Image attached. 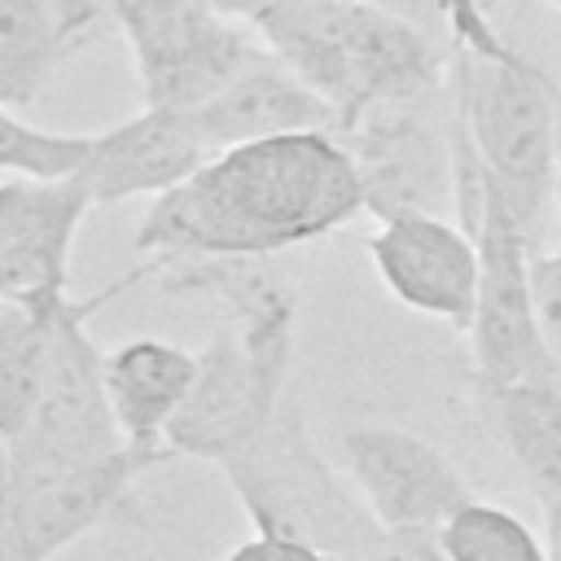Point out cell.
<instances>
[{
  "mask_svg": "<svg viewBox=\"0 0 561 561\" xmlns=\"http://www.w3.org/2000/svg\"><path fill=\"white\" fill-rule=\"evenodd\" d=\"M364 210L355 158L337 131H280L210 153L158 193L136 228L145 259L280 254L346 228Z\"/></svg>",
  "mask_w": 561,
  "mask_h": 561,
  "instance_id": "1",
  "label": "cell"
},
{
  "mask_svg": "<svg viewBox=\"0 0 561 561\" xmlns=\"http://www.w3.org/2000/svg\"><path fill=\"white\" fill-rule=\"evenodd\" d=\"M254 35L333 110L337 131L373 105L438 92L451 48L373 0H285Z\"/></svg>",
  "mask_w": 561,
  "mask_h": 561,
  "instance_id": "2",
  "label": "cell"
},
{
  "mask_svg": "<svg viewBox=\"0 0 561 561\" xmlns=\"http://www.w3.org/2000/svg\"><path fill=\"white\" fill-rule=\"evenodd\" d=\"M447 88L482 171L535 241L543 210L552 206L561 83L508 39L495 53L451 48Z\"/></svg>",
  "mask_w": 561,
  "mask_h": 561,
  "instance_id": "3",
  "label": "cell"
},
{
  "mask_svg": "<svg viewBox=\"0 0 561 561\" xmlns=\"http://www.w3.org/2000/svg\"><path fill=\"white\" fill-rule=\"evenodd\" d=\"M232 495L241 500L254 530L307 539L329 557H359V561H390L394 543L324 451L316 447L298 399L285 394L267 430L219 460Z\"/></svg>",
  "mask_w": 561,
  "mask_h": 561,
  "instance_id": "4",
  "label": "cell"
},
{
  "mask_svg": "<svg viewBox=\"0 0 561 561\" xmlns=\"http://www.w3.org/2000/svg\"><path fill=\"white\" fill-rule=\"evenodd\" d=\"M145 276H153V259H140V267L114 276L92 298L70 294V302L61 307V320H57L53 359H48L39 403H35L31 421L22 425V434L0 443V469L48 473V469L88 465V460H101V456H114L118 447H127L118 416L110 408V390H105V351L92 342L88 320Z\"/></svg>",
  "mask_w": 561,
  "mask_h": 561,
  "instance_id": "5",
  "label": "cell"
},
{
  "mask_svg": "<svg viewBox=\"0 0 561 561\" xmlns=\"http://www.w3.org/2000/svg\"><path fill=\"white\" fill-rule=\"evenodd\" d=\"M105 9L131 53L145 105L193 110L263 53V39L210 0H105Z\"/></svg>",
  "mask_w": 561,
  "mask_h": 561,
  "instance_id": "6",
  "label": "cell"
},
{
  "mask_svg": "<svg viewBox=\"0 0 561 561\" xmlns=\"http://www.w3.org/2000/svg\"><path fill=\"white\" fill-rule=\"evenodd\" d=\"M180 460L171 447H118L114 456L48 469L9 473L0 469V557L4 561H53L88 530L131 508L140 473Z\"/></svg>",
  "mask_w": 561,
  "mask_h": 561,
  "instance_id": "7",
  "label": "cell"
},
{
  "mask_svg": "<svg viewBox=\"0 0 561 561\" xmlns=\"http://www.w3.org/2000/svg\"><path fill=\"white\" fill-rule=\"evenodd\" d=\"M443 88L408 101H386L351 118L337 136L346 140L359 184L364 210L373 219L456 206V127H451V88L447 105Z\"/></svg>",
  "mask_w": 561,
  "mask_h": 561,
  "instance_id": "8",
  "label": "cell"
},
{
  "mask_svg": "<svg viewBox=\"0 0 561 561\" xmlns=\"http://www.w3.org/2000/svg\"><path fill=\"white\" fill-rule=\"evenodd\" d=\"M337 460L390 543H434L438 526L473 500L465 473L443 447L390 421L342 430Z\"/></svg>",
  "mask_w": 561,
  "mask_h": 561,
  "instance_id": "9",
  "label": "cell"
},
{
  "mask_svg": "<svg viewBox=\"0 0 561 561\" xmlns=\"http://www.w3.org/2000/svg\"><path fill=\"white\" fill-rule=\"evenodd\" d=\"M285 386L289 364L254 355L237 324L219 320L210 342L197 351V381L167 430V447L180 460H228L267 430L285 403Z\"/></svg>",
  "mask_w": 561,
  "mask_h": 561,
  "instance_id": "10",
  "label": "cell"
},
{
  "mask_svg": "<svg viewBox=\"0 0 561 561\" xmlns=\"http://www.w3.org/2000/svg\"><path fill=\"white\" fill-rule=\"evenodd\" d=\"M368 259L377 267V280L403 307L469 333L478 302V241L460 219L451 224L434 210L377 219Z\"/></svg>",
  "mask_w": 561,
  "mask_h": 561,
  "instance_id": "11",
  "label": "cell"
},
{
  "mask_svg": "<svg viewBox=\"0 0 561 561\" xmlns=\"http://www.w3.org/2000/svg\"><path fill=\"white\" fill-rule=\"evenodd\" d=\"M88 188L75 175L0 180V302H44L70 294V254Z\"/></svg>",
  "mask_w": 561,
  "mask_h": 561,
  "instance_id": "12",
  "label": "cell"
},
{
  "mask_svg": "<svg viewBox=\"0 0 561 561\" xmlns=\"http://www.w3.org/2000/svg\"><path fill=\"white\" fill-rule=\"evenodd\" d=\"M210 149L202 145L188 110L140 105V114L92 136L75 180L88 188L92 206H118L127 197H158L188 180Z\"/></svg>",
  "mask_w": 561,
  "mask_h": 561,
  "instance_id": "13",
  "label": "cell"
},
{
  "mask_svg": "<svg viewBox=\"0 0 561 561\" xmlns=\"http://www.w3.org/2000/svg\"><path fill=\"white\" fill-rule=\"evenodd\" d=\"M188 118L210 153L280 131H337V110L311 83H302L267 44L215 96L193 105Z\"/></svg>",
  "mask_w": 561,
  "mask_h": 561,
  "instance_id": "14",
  "label": "cell"
},
{
  "mask_svg": "<svg viewBox=\"0 0 561 561\" xmlns=\"http://www.w3.org/2000/svg\"><path fill=\"white\" fill-rule=\"evenodd\" d=\"M105 26V0H0V105L31 110Z\"/></svg>",
  "mask_w": 561,
  "mask_h": 561,
  "instance_id": "15",
  "label": "cell"
},
{
  "mask_svg": "<svg viewBox=\"0 0 561 561\" xmlns=\"http://www.w3.org/2000/svg\"><path fill=\"white\" fill-rule=\"evenodd\" d=\"M197 381V351L162 337H131L105 351V390L131 447H167V430Z\"/></svg>",
  "mask_w": 561,
  "mask_h": 561,
  "instance_id": "16",
  "label": "cell"
},
{
  "mask_svg": "<svg viewBox=\"0 0 561 561\" xmlns=\"http://www.w3.org/2000/svg\"><path fill=\"white\" fill-rule=\"evenodd\" d=\"M478 403L539 504L561 495V368L508 386H478Z\"/></svg>",
  "mask_w": 561,
  "mask_h": 561,
  "instance_id": "17",
  "label": "cell"
},
{
  "mask_svg": "<svg viewBox=\"0 0 561 561\" xmlns=\"http://www.w3.org/2000/svg\"><path fill=\"white\" fill-rule=\"evenodd\" d=\"M66 302L70 294L44 302H0V443L18 438L39 403Z\"/></svg>",
  "mask_w": 561,
  "mask_h": 561,
  "instance_id": "18",
  "label": "cell"
},
{
  "mask_svg": "<svg viewBox=\"0 0 561 561\" xmlns=\"http://www.w3.org/2000/svg\"><path fill=\"white\" fill-rule=\"evenodd\" d=\"M443 561H548V539H539L517 513L465 500L434 535Z\"/></svg>",
  "mask_w": 561,
  "mask_h": 561,
  "instance_id": "19",
  "label": "cell"
},
{
  "mask_svg": "<svg viewBox=\"0 0 561 561\" xmlns=\"http://www.w3.org/2000/svg\"><path fill=\"white\" fill-rule=\"evenodd\" d=\"M88 145L92 136L48 131L26 123L18 110L0 105V175H35V180L75 175L88 158Z\"/></svg>",
  "mask_w": 561,
  "mask_h": 561,
  "instance_id": "20",
  "label": "cell"
},
{
  "mask_svg": "<svg viewBox=\"0 0 561 561\" xmlns=\"http://www.w3.org/2000/svg\"><path fill=\"white\" fill-rule=\"evenodd\" d=\"M535 307H539V333L548 346V359L561 368V245L535 250Z\"/></svg>",
  "mask_w": 561,
  "mask_h": 561,
  "instance_id": "21",
  "label": "cell"
},
{
  "mask_svg": "<svg viewBox=\"0 0 561 561\" xmlns=\"http://www.w3.org/2000/svg\"><path fill=\"white\" fill-rule=\"evenodd\" d=\"M224 561H329V552H320L307 539H289V535H272V530H254V539L237 543Z\"/></svg>",
  "mask_w": 561,
  "mask_h": 561,
  "instance_id": "22",
  "label": "cell"
},
{
  "mask_svg": "<svg viewBox=\"0 0 561 561\" xmlns=\"http://www.w3.org/2000/svg\"><path fill=\"white\" fill-rule=\"evenodd\" d=\"M373 4H381V9H390V13H399V18L416 22V26H425L430 35H438L447 44V9H443V0H373Z\"/></svg>",
  "mask_w": 561,
  "mask_h": 561,
  "instance_id": "23",
  "label": "cell"
},
{
  "mask_svg": "<svg viewBox=\"0 0 561 561\" xmlns=\"http://www.w3.org/2000/svg\"><path fill=\"white\" fill-rule=\"evenodd\" d=\"M543 539H548V561H561V495L543 504Z\"/></svg>",
  "mask_w": 561,
  "mask_h": 561,
  "instance_id": "24",
  "label": "cell"
},
{
  "mask_svg": "<svg viewBox=\"0 0 561 561\" xmlns=\"http://www.w3.org/2000/svg\"><path fill=\"white\" fill-rule=\"evenodd\" d=\"M552 206L561 215V110H557V162H552Z\"/></svg>",
  "mask_w": 561,
  "mask_h": 561,
  "instance_id": "25",
  "label": "cell"
},
{
  "mask_svg": "<svg viewBox=\"0 0 561 561\" xmlns=\"http://www.w3.org/2000/svg\"><path fill=\"white\" fill-rule=\"evenodd\" d=\"M329 561H359V557H329Z\"/></svg>",
  "mask_w": 561,
  "mask_h": 561,
  "instance_id": "26",
  "label": "cell"
},
{
  "mask_svg": "<svg viewBox=\"0 0 561 561\" xmlns=\"http://www.w3.org/2000/svg\"><path fill=\"white\" fill-rule=\"evenodd\" d=\"M0 561H4V557H0Z\"/></svg>",
  "mask_w": 561,
  "mask_h": 561,
  "instance_id": "27",
  "label": "cell"
}]
</instances>
